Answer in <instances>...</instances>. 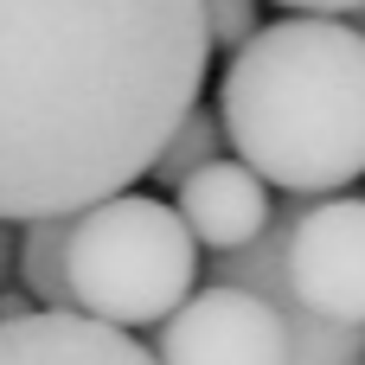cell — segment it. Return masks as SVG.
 I'll return each mask as SVG.
<instances>
[{
  "label": "cell",
  "mask_w": 365,
  "mask_h": 365,
  "mask_svg": "<svg viewBox=\"0 0 365 365\" xmlns=\"http://www.w3.org/2000/svg\"><path fill=\"white\" fill-rule=\"evenodd\" d=\"M205 64V0H0V225L148 180Z\"/></svg>",
  "instance_id": "6da1fadb"
},
{
  "label": "cell",
  "mask_w": 365,
  "mask_h": 365,
  "mask_svg": "<svg viewBox=\"0 0 365 365\" xmlns=\"http://www.w3.org/2000/svg\"><path fill=\"white\" fill-rule=\"evenodd\" d=\"M199 244L186 218L154 192H109L71 212L64 237V289L71 308L109 327H160L199 289Z\"/></svg>",
  "instance_id": "3957f363"
},
{
  "label": "cell",
  "mask_w": 365,
  "mask_h": 365,
  "mask_svg": "<svg viewBox=\"0 0 365 365\" xmlns=\"http://www.w3.org/2000/svg\"><path fill=\"white\" fill-rule=\"evenodd\" d=\"M225 148L282 186L327 199L365 180V32L340 13H282L257 26L218 77Z\"/></svg>",
  "instance_id": "7a4b0ae2"
},
{
  "label": "cell",
  "mask_w": 365,
  "mask_h": 365,
  "mask_svg": "<svg viewBox=\"0 0 365 365\" xmlns=\"http://www.w3.org/2000/svg\"><path fill=\"white\" fill-rule=\"evenodd\" d=\"M218 154H225V122H218V109H199V103H192V109L173 122V135L160 141L148 180H154L160 192H173L192 167H205V160H218Z\"/></svg>",
  "instance_id": "9c48e42d"
},
{
  "label": "cell",
  "mask_w": 365,
  "mask_h": 365,
  "mask_svg": "<svg viewBox=\"0 0 365 365\" xmlns=\"http://www.w3.org/2000/svg\"><path fill=\"white\" fill-rule=\"evenodd\" d=\"M0 365H160L128 327L77 308H26L0 321Z\"/></svg>",
  "instance_id": "52a82bcc"
},
{
  "label": "cell",
  "mask_w": 365,
  "mask_h": 365,
  "mask_svg": "<svg viewBox=\"0 0 365 365\" xmlns=\"http://www.w3.org/2000/svg\"><path fill=\"white\" fill-rule=\"evenodd\" d=\"M173 212L186 218L192 244H205L212 257H225V250L257 244L276 205H269V180H263V173H250L244 160L218 154V160L192 167V173L173 186Z\"/></svg>",
  "instance_id": "8992f818"
},
{
  "label": "cell",
  "mask_w": 365,
  "mask_h": 365,
  "mask_svg": "<svg viewBox=\"0 0 365 365\" xmlns=\"http://www.w3.org/2000/svg\"><path fill=\"white\" fill-rule=\"evenodd\" d=\"M346 19H353V26H359V32H365V6H359V13H346Z\"/></svg>",
  "instance_id": "4fadbf2b"
},
{
  "label": "cell",
  "mask_w": 365,
  "mask_h": 365,
  "mask_svg": "<svg viewBox=\"0 0 365 365\" xmlns=\"http://www.w3.org/2000/svg\"><path fill=\"white\" fill-rule=\"evenodd\" d=\"M276 6H289V13H340L346 19V13H359L365 0H276Z\"/></svg>",
  "instance_id": "8fae6325"
},
{
  "label": "cell",
  "mask_w": 365,
  "mask_h": 365,
  "mask_svg": "<svg viewBox=\"0 0 365 365\" xmlns=\"http://www.w3.org/2000/svg\"><path fill=\"white\" fill-rule=\"evenodd\" d=\"M160 365H289V327L269 295L237 282H199L160 327H154Z\"/></svg>",
  "instance_id": "277c9868"
},
{
  "label": "cell",
  "mask_w": 365,
  "mask_h": 365,
  "mask_svg": "<svg viewBox=\"0 0 365 365\" xmlns=\"http://www.w3.org/2000/svg\"><path fill=\"white\" fill-rule=\"evenodd\" d=\"M13 244H19V231H13V225H0V289L13 282Z\"/></svg>",
  "instance_id": "7c38bea8"
},
{
  "label": "cell",
  "mask_w": 365,
  "mask_h": 365,
  "mask_svg": "<svg viewBox=\"0 0 365 365\" xmlns=\"http://www.w3.org/2000/svg\"><path fill=\"white\" fill-rule=\"evenodd\" d=\"M257 0H205V32H212V51H237L250 32H257Z\"/></svg>",
  "instance_id": "30bf717a"
},
{
  "label": "cell",
  "mask_w": 365,
  "mask_h": 365,
  "mask_svg": "<svg viewBox=\"0 0 365 365\" xmlns=\"http://www.w3.org/2000/svg\"><path fill=\"white\" fill-rule=\"evenodd\" d=\"M64 237H71V212H51V218H26V231L13 244V282L38 308H71V289H64Z\"/></svg>",
  "instance_id": "ba28073f"
},
{
  "label": "cell",
  "mask_w": 365,
  "mask_h": 365,
  "mask_svg": "<svg viewBox=\"0 0 365 365\" xmlns=\"http://www.w3.org/2000/svg\"><path fill=\"white\" fill-rule=\"evenodd\" d=\"M282 276H289V295L308 314L365 321V199L359 192L295 199Z\"/></svg>",
  "instance_id": "5b68a950"
}]
</instances>
